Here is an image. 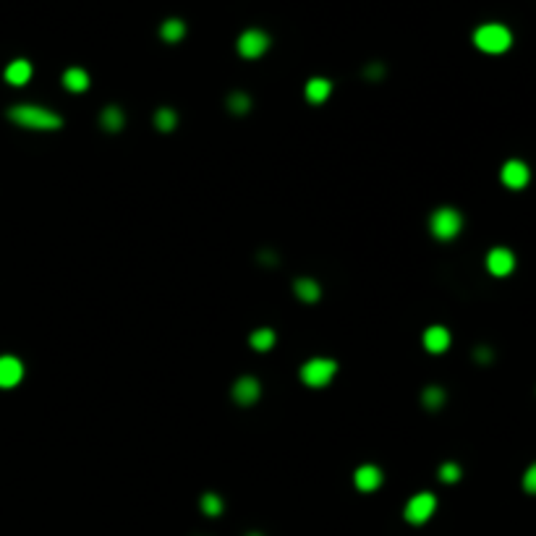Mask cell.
<instances>
[{"instance_id":"obj_20","label":"cell","mask_w":536,"mask_h":536,"mask_svg":"<svg viewBox=\"0 0 536 536\" xmlns=\"http://www.w3.org/2000/svg\"><path fill=\"white\" fill-rule=\"evenodd\" d=\"M175 123H178V118H175V113L170 108H163V110L155 113V126L160 131H170V128H175Z\"/></svg>"},{"instance_id":"obj_7","label":"cell","mask_w":536,"mask_h":536,"mask_svg":"<svg viewBox=\"0 0 536 536\" xmlns=\"http://www.w3.org/2000/svg\"><path fill=\"white\" fill-rule=\"evenodd\" d=\"M487 269L495 277H507L515 269V254L505 246H497L487 254Z\"/></svg>"},{"instance_id":"obj_17","label":"cell","mask_w":536,"mask_h":536,"mask_svg":"<svg viewBox=\"0 0 536 536\" xmlns=\"http://www.w3.org/2000/svg\"><path fill=\"white\" fill-rule=\"evenodd\" d=\"M293 291H296V296H299L301 301H306V304H314V301L319 299V285H316L314 280H309V277L296 280Z\"/></svg>"},{"instance_id":"obj_21","label":"cell","mask_w":536,"mask_h":536,"mask_svg":"<svg viewBox=\"0 0 536 536\" xmlns=\"http://www.w3.org/2000/svg\"><path fill=\"white\" fill-rule=\"evenodd\" d=\"M442 403H445V390H442V387H426L424 390L426 408H440Z\"/></svg>"},{"instance_id":"obj_5","label":"cell","mask_w":536,"mask_h":536,"mask_svg":"<svg viewBox=\"0 0 536 536\" xmlns=\"http://www.w3.org/2000/svg\"><path fill=\"white\" fill-rule=\"evenodd\" d=\"M434 510H437V497H434L432 492H421V495L411 497L403 515H406V520H408V523L421 526V523H426V520L432 518Z\"/></svg>"},{"instance_id":"obj_3","label":"cell","mask_w":536,"mask_h":536,"mask_svg":"<svg viewBox=\"0 0 536 536\" xmlns=\"http://www.w3.org/2000/svg\"><path fill=\"white\" fill-rule=\"evenodd\" d=\"M429 228H432V233L440 238V241H450V238H455L458 233H460L463 217H460V212H458L455 207H440V210H434V215L429 217Z\"/></svg>"},{"instance_id":"obj_4","label":"cell","mask_w":536,"mask_h":536,"mask_svg":"<svg viewBox=\"0 0 536 536\" xmlns=\"http://www.w3.org/2000/svg\"><path fill=\"white\" fill-rule=\"evenodd\" d=\"M335 371H338V364L332 361V359H311V361H306L301 366V379L309 387H324L335 377Z\"/></svg>"},{"instance_id":"obj_22","label":"cell","mask_w":536,"mask_h":536,"mask_svg":"<svg viewBox=\"0 0 536 536\" xmlns=\"http://www.w3.org/2000/svg\"><path fill=\"white\" fill-rule=\"evenodd\" d=\"M249 105H252V100H249V95H244V92H233V95L228 97V108L233 113H246Z\"/></svg>"},{"instance_id":"obj_16","label":"cell","mask_w":536,"mask_h":536,"mask_svg":"<svg viewBox=\"0 0 536 536\" xmlns=\"http://www.w3.org/2000/svg\"><path fill=\"white\" fill-rule=\"evenodd\" d=\"M63 87L68 89V92H84V89L89 87V76L84 68H68V71L63 73Z\"/></svg>"},{"instance_id":"obj_11","label":"cell","mask_w":536,"mask_h":536,"mask_svg":"<svg viewBox=\"0 0 536 536\" xmlns=\"http://www.w3.org/2000/svg\"><path fill=\"white\" fill-rule=\"evenodd\" d=\"M354 481H356V489L374 492V489H379V484H382V471H379L377 465H361V468L354 473Z\"/></svg>"},{"instance_id":"obj_14","label":"cell","mask_w":536,"mask_h":536,"mask_svg":"<svg viewBox=\"0 0 536 536\" xmlns=\"http://www.w3.org/2000/svg\"><path fill=\"white\" fill-rule=\"evenodd\" d=\"M304 92H306V100H309V103L322 105L324 100L330 97L332 84H330L327 79H319V76H316V79H309V81H306V89H304Z\"/></svg>"},{"instance_id":"obj_6","label":"cell","mask_w":536,"mask_h":536,"mask_svg":"<svg viewBox=\"0 0 536 536\" xmlns=\"http://www.w3.org/2000/svg\"><path fill=\"white\" fill-rule=\"evenodd\" d=\"M269 50V34L262 32V29H246L241 37H238V56L241 58H262Z\"/></svg>"},{"instance_id":"obj_24","label":"cell","mask_w":536,"mask_h":536,"mask_svg":"<svg viewBox=\"0 0 536 536\" xmlns=\"http://www.w3.org/2000/svg\"><path fill=\"white\" fill-rule=\"evenodd\" d=\"M440 479L445 481V484H453V481H458V479H460V465L442 463L440 465Z\"/></svg>"},{"instance_id":"obj_26","label":"cell","mask_w":536,"mask_h":536,"mask_svg":"<svg viewBox=\"0 0 536 536\" xmlns=\"http://www.w3.org/2000/svg\"><path fill=\"white\" fill-rule=\"evenodd\" d=\"M476 359H479V361H489V359H492V356H489V348H479V351H476Z\"/></svg>"},{"instance_id":"obj_13","label":"cell","mask_w":536,"mask_h":536,"mask_svg":"<svg viewBox=\"0 0 536 536\" xmlns=\"http://www.w3.org/2000/svg\"><path fill=\"white\" fill-rule=\"evenodd\" d=\"M424 346H426V351H432V354H442V351L450 346V332L445 330V327H429V330L424 332Z\"/></svg>"},{"instance_id":"obj_9","label":"cell","mask_w":536,"mask_h":536,"mask_svg":"<svg viewBox=\"0 0 536 536\" xmlns=\"http://www.w3.org/2000/svg\"><path fill=\"white\" fill-rule=\"evenodd\" d=\"M24 377V366L19 361L16 356H0V387L9 390V387H16Z\"/></svg>"},{"instance_id":"obj_2","label":"cell","mask_w":536,"mask_h":536,"mask_svg":"<svg viewBox=\"0 0 536 536\" xmlns=\"http://www.w3.org/2000/svg\"><path fill=\"white\" fill-rule=\"evenodd\" d=\"M473 45L481 50V53H489V56H500L505 50H510L512 45V32L505 24H481L476 32H473Z\"/></svg>"},{"instance_id":"obj_10","label":"cell","mask_w":536,"mask_h":536,"mask_svg":"<svg viewBox=\"0 0 536 536\" xmlns=\"http://www.w3.org/2000/svg\"><path fill=\"white\" fill-rule=\"evenodd\" d=\"M259 393H262L259 382H257L254 377H249V374L241 377L236 385H233V401L241 403V406H252V403L259 398Z\"/></svg>"},{"instance_id":"obj_1","label":"cell","mask_w":536,"mask_h":536,"mask_svg":"<svg viewBox=\"0 0 536 536\" xmlns=\"http://www.w3.org/2000/svg\"><path fill=\"white\" fill-rule=\"evenodd\" d=\"M9 118L14 123L24 128H37V131H53V128H61L63 118L58 113L48 110V108H40V105H16L9 110Z\"/></svg>"},{"instance_id":"obj_19","label":"cell","mask_w":536,"mask_h":536,"mask_svg":"<svg viewBox=\"0 0 536 536\" xmlns=\"http://www.w3.org/2000/svg\"><path fill=\"white\" fill-rule=\"evenodd\" d=\"M249 343H252V348H257V351H269V348L275 346V332L267 330V327H262V330L252 332Z\"/></svg>"},{"instance_id":"obj_18","label":"cell","mask_w":536,"mask_h":536,"mask_svg":"<svg viewBox=\"0 0 536 536\" xmlns=\"http://www.w3.org/2000/svg\"><path fill=\"white\" fill-rule=\"evenodd\" d=\"M100 120H103V126L108 131H120L123 128V110L115 108V105H108L103 110V115H100Z\"/></svg>"},{"instance_id":"obj_23","label":"cell","mask_w":536,"mask_h":536,"mask_svg":"<svg viewBox=\"0 0 536 536\" xmlns=\"http://www.w3.org/2000/svg\"><path fill=\"white\" fill-rule=\"evenodd\" d=\"M202 510L207 515H220L222 512V500L217 495H205L202 497Z\"/></svg>"},{"instance_id":"obj_15","label":"cell","mask_w":536,"mask_h":536,"mask_svg":"<svg viewBox=\"0 0 536 536\" xmlns=\"http://www.w3.org/2000/svg\"><path fill=\"white\" fill-rule=\"evenodd\" d=\"M160 37L165 42H181L186 37V24L181 19H165L163 26H160Z\"/></svg>"},{"instance_id":"obj_12","label":"cell","mask_w":536,"mask_h":536,"mask_svg":"<svg viewBox=\"0 0 536 536\" xmlns=\"http://www.w3.org/2000/svg\"><path fill=\"white\" fill-rule=\"evenodd\" d=\"M29 79H32V63H29V61L19 58V61L9 63V68H6V81H9V84H14V87H24Z\"/></svg>"},{"instance_id":"obj_25","label":"cell","mask_w":536,"mask_h":536,"mask_svg":"<svg viewBox=\"0 0 536 536\" xmlns=\"http://www.w3.org/2000/svg\"><path fill=\"white\" fill-rule=\"evenodd\" d=\"M523 489L528 495H536V463H531L523 473Z\"/></svg>"},{"instance_id":"obj_8","label":"cell","mask_w":536,"mask_h":536,"mask_svg":"<svg viewBox=\"0 0 536 536\" xmlns=\"http://www.w3.org/2000/svg\"><path fill=\"white\" fill-rule=\"evenodd\" d=\"M500 178H502V183L507 186V189H523L528 183V178H531V170H528V165L523 163V160H507L502 165V170H500Z\"/></svg>"},{"instance_id":"obj_27","label":"cell","mask_w":536,"mask_h":536,"mask_svg":"<svg viewBox=\"0 0 536 536\" xmlns=\"http://www.w3.org/2000/svg\"><path fill=\"white\" fill-rule=\"evenodd\" d=\"M246 536H262L259 531H252V534H246Z\"/></svg>"}]
</instances>
